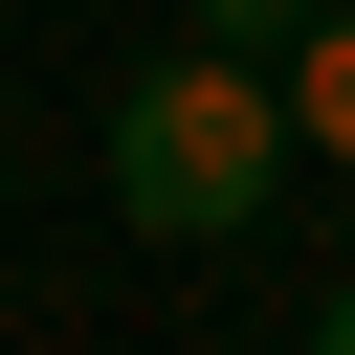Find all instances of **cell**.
I'll return each instance as SVG.
<instances>
[{"mask_svg": "<svg viewBox=\"0 0 355 355\" xmlns=\"http://www.w3.org/2000/svg\"><path fill=\"white\" fill-rule=\"evenodd\" d=\"M311 333H333V355H355V288H333V311H311Z\"/></svg>", "mask_w": 355, "mask_h": 355, "instance_id": "277c9868", "label": "cell"}, {"mask_svg": "<svg viewBox=\"0 0 355 355\" xmlns=\"http://www.w3.org/2000/svg\"><path fill=\"white\" fill-rule=\"evenodd\" d=\"M288 155H311V133H288V67H266V44H178V67L111 89V222H155V244L266 222Z\"/></svg>", "mask_w": 355, "mask_h": 355, "instance_id": "6da1fadb", "label": "cell"}, {"mask_svg": "<svg viewBox=\"0 0 355 355\" xmlns=\"http://www.w3.org/2000/svg\"><path fill=\"white\" fill-rule=\"evenodd\" d=\"M288 22H311V0H200V44H266V67H288Z\"/></svg>", "mask_w": 355, "mask_h": 355, "instance_id": "3957f363", "label": "cell"}, {"mask_svg": "<svg viewBox=\"0 0 355 355\" xmlns=\"http://www.w3.org/2000/svg\"><path fill=\"white\" fill-rule=\"evenodd\" d=\"M288 133H311V155H355V0H311V22H288Z\"/></svg>", "mask_w": 355, "mask_h": 355, "instance_id": "7a4b0ae2", "label": "cell"}]
</instances>
